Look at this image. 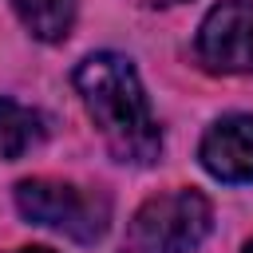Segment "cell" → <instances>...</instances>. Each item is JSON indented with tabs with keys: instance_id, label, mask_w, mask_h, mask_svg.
Wrapping results in <instances>:
<instances>
[{
	"instance_id": "6da1fadb",
	"label": "cell",
	"mask_w": 253,
	"mask_h": 253,
	"mask_svg": "<svg viewBox=\"0 0 253 253\" xmlns=\"http://www.w3.org/2000/svg\"><path fill=\"white\" fill-rule=\"evenodd\" d=\"M75 91L119 162L146 166L162 150V130L150 115L138 71L119 51H95L75 67Z\"/></svg>"
},
{
	"instance_id": "7a4b0ae2",
	"label": "cell",
	"mask_w": 253,
	"mask_h": 253,
	"mask_svg": "<svg viewBox=\"0 0 253 253\" xmlns=\"http://www.w3.org/2000/svg\"><path fill=\"white\" fill-rule=\"evenodd\" d=\"M16 210L32 225H47L55 233H67L71 241H99L111 221V198L99 190H79L71 182L51 178H24L16 186Z\"/></svg>"
},
{
	"instance_id": "3957f363",
	"label": "cell",
	"mask_w": 253,
	"mask_h": 253,
	"mask_svg": "<svg viewBox=\"0 0 253 253\" xmlns=\"http://www.w3.org/2000/svg\"><path fill=\"white\" fill-rule=\"evenodd\" d=\"M213 210L198 190H170L138 206L130 237L142 253H190L206 241Z\"/></svg>"
},
{
	"instance_id": "277c9868",
	"label": "cell",
	"mask_w": 253,
	"mask_h": 253,
	"mask_svg": "<svg viewBox=\"0 0 253 253\" xmlns=\"http://www.w3.org/2000/svg\"><path fill=\"white\" fill-rule=\"evenodd\" d=\"M198 59L217 75H253V0H221L198 28Z\"/></svg>"
},
{
	"instance_id": "5b68a950",
	"label": "cell",
	"mask_w": 253,
	"mask_h": 253,
	"mask_svg": "<svg viewBox=\"0 0 253 253\" xmlns=\"http://www.w3.org/2000/svg\"><path fill=\"white\" fill-rule=\"evenodd\" d=\"M198 158L217 182H253V115L217 119L206 130Z\"/></svg>"
},
{
	"instance_id": "8992f818",
	"label": "cell",
	"mask_w": 253,
	"mask_h": 253,
	"mask_svg": "<svg viewBox=\"0 0 253 253\" xmlns=\"http://www.w3.org/2000/svg\"><path fill=\"white\" fill-rule=\"evenodd\" d=\"M40 138H43L40 111L16 99H0V158H24L32 146H40Z\"/></svg>"
},
{
	"instance_id": "52a82bcc",
	"label": "cell",
	"mask_w": 253,
	"mask_h": 253,
	"mask_svg": "<svg viewBox=\"0 0 253 253\" xmlns=\"http://www.w3.org/2000/svg\"><path fill=\"white\" fill-rule=\"evenodd\" d=\"M12 8L24 20V28L43 43L67 40L75 24V0H12Z\"/></svg>"
},
{
	"instance_id": "ba28073f",
	"label": "cell",
	"mask_w": 253,
	"mask_h": 253,
	"mask_svg": "<svg viewBox=\"0 0 253 253\" xmlns=\"http://www.w3.org/2000/svg\"><path fill=\"white\" fill-rule=\"evenodd\" d=\"M134 4H142V8H170V4H182V0H134Z\"/></svg>"
},
{
	"instance_id": "9c48e42d",
	"label": "cell",
	"mask_w": 253,
	"mask_h": 253,
	"mask_svg": "<svg viewBox=\"0 0 253 253\" xmlns=\"http://www.w3.org/2000/svg\"><path fill=\"white\" fill-rule=\"evenodd\" d=\"M12 253H51V249H43V245H24V249H12Z\"/></svg>"
},
{
	"instance_id": "30bf717a",
	"label": "cell",
	"mask_w": 253,
	"mask_h": 253,
	"mask_svg": "<svg viewBox=\"0 0 253 253\" xmlns=\"http://www.w3.org/2000/svg\"><path fill=\"white\" fill-rule=\"evenodd\" d=\"M245 253H253V241H249V245H245Z\"/></svg>"
}]
</instances>
